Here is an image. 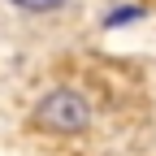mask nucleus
<instances>
[{
    "instance_id": "obj_2",
    "label": "nucleus",
    "mask_w": 156,
    "mask_h": 156,
    "mask_svg": "<svg viewBox=\"0 0 156 156\" xmlns=\"http://www.w3.org/2000/svg\"><path fill=\"white\" fill-rule=\"evenodd\" d=\"M17 9H30V13H52V9H61L65 0H13Z\"/></svg>"
},
{
    "instance_id": "obj_1",
    "label": "nucleus",
    "mask_w": 156,
    "mask_h": 156,
    "mask_svg": "<svg viewBox=\"0 0 156 156\" xmlns=\"http://www.w3.org/2000/svg\"><path fill=\"white\" fill-rule=\"evenodd\" d=\"M91 122V104H87V95H78L69 87L61 91H48L44 100L35 104V126L39 130H52V134H78V130H87Z\"/></svg>"
}]
</instances>
